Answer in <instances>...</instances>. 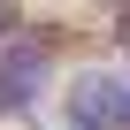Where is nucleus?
Segmentation results:
<instances>
[{"mask_svg":"<svg viewBox=\"0 0 130 130\" xmlns=\"http://www.w3.org/2000/svg\"><path fill=\"white\" fill-rule=\"evenodd\" d=\"M0 23H8V0H0Z\"/></svg>","mask_w":130,"mask_h":130,"instance_id":"obj_1","label":"nucleus"}]
</instances>
